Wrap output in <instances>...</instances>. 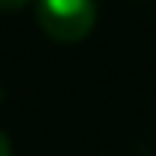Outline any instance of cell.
Returning a JSON list of instances; mask_svg holds the SVG:
<instances>
[{"label": "cell", "mask_w": 156, "mask_h": 156, "mask_svg": "<svg viewBox=\"0 0 156 156\" xmlns=\"http://www.w3.org/2000/svg\"><path fill=\"white\" fill-rule=\"evenodd\" d=\"M38 26L54 41H80L96 26V0H38Z\"/></svg>", "instance_id": "obj_1"}, {"label": "cell", "mask_w": 156, "mask_h": 156, "mask_svg": "<svg viewBox=\"0 0 156 156\" xmlns=\"http://www.w3.org/2000/svg\"><path fill=\"white\" fill-rule=\"evenodd\" d=\"M19 6H26V0H0V10L3 13H13V10H19Z\"/></svg>", "instance_id": "obj_2"}, {"label": "cell", "mask_w": 156, "mask_h": 156, "mask_svg": "<svg viewBox=\"0 0 156 156\" xmlns=\"http://www.w3.org/2000/svg\"><path fill=\"white\" fill-rule=\"evenodd\" d=\"M0 156H13V147H10V137L0 131Z\"/></svg>", "instance_id": "obj_3"}]
</instances>
